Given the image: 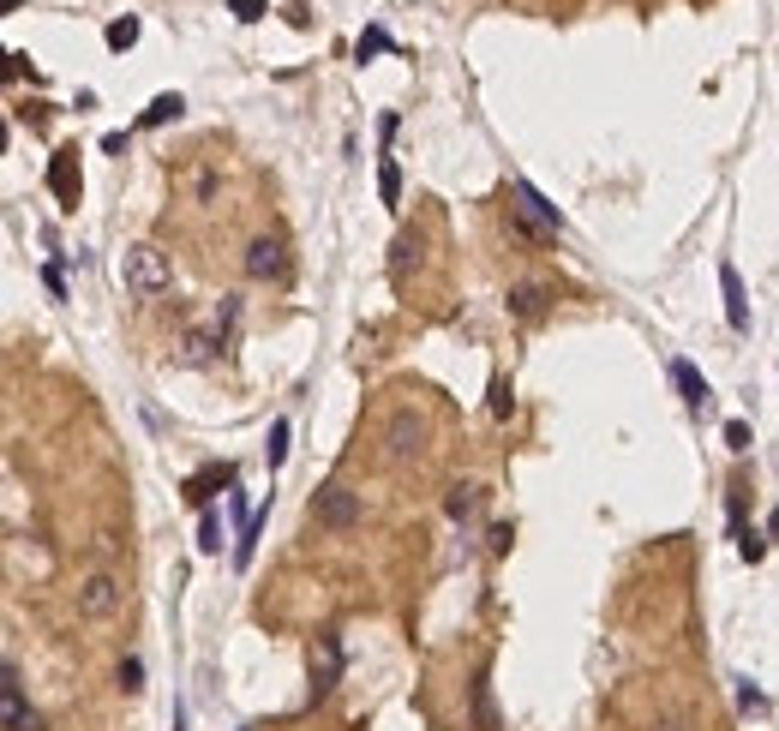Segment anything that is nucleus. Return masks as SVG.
<instances>
[{"label": "nucleus", "instance_id": "nucleus-1", "mask_svg": "<svg viewBox=\"0 0 779 731\" xmlns=\"http://www.w3.org/2000/svg\"><path fill=\"white\" fill-rule=\"evenodd\" d=\"M120 282H126L132 300H162V294L174 288V264H168L150 240H138V246H126V258H120Z\"/></svg>", "mask_w": 779, "mask_h": 731}, {"label": "nucleus", "instance_id": "nucleus-2", "mask_svg": "<svg viewBox=\"0 0 779 731\" xmlns=\"http://www.w3.org/2000/svg\"><path fill=\"white\" fill-rule=\"evenodd\" d=\"M510 198H516V204H510V222H516L528 240L552 246V240L564 234V216H558V204H546V198H540L528 180H516V186H510Z\"/></svg>", "mask_w": 779, "mask_h": 731}, {"label": "nucleus", "instance_id": "nucleus-3", "mask_svg": "<svg viewBox=\"0 0 779 731\" xmlns=\"http://www.w3.org/2000/svg\"><path fill=\"white\" fill-rule=\"evenodd\" d=\"M306 510H312V522L330 528V534H354V528H360V492H348V486H336V480L318 486Z\"/></svg>", "mask_w": 779, "mask_h": 731}, {"label": "nucleus", "instance_id": "nucleus-4", "mask_svg": "<svg viewBox=\"0 0 779 731\" xmlns=\"http://www.w3.org/2000/svg\"><path fill=\"white\" fill-rule=\"evenodd\" d=\"M72 606H78V618H114L120 612V576L114 570H90V576H78V588H72Z\"/></svg>", "mask_w": 779, "mask_h": 731}, {"label": "nucleus", "instance_id": "nucleus-5", "mask_svg": "<svg viewBox=\"0 0 779 731\" xmlns=\"http://www.w3.org/2000/svg\"><path fill=\"white\" fill-rule=\"evenodd\" d=\"M420 450H426V420H420L414 408H396L390 426H384V456H390V462H414Z\"/></svg>", "mask_w": 779, "mask_h": 731}, {"label": "nucleus", "instance_id": "nucleus-6", "mask_svg": "<svg viewBox=\"0 0 779 731\" xmlns=\"http://www.w3.org/2000/svg\"><path fill=\"white\" fill-rule=\"evenodd\" d=\"M246 276L252 282H282L288 276V240L282 234H258L246 246Z\"/></svg>", "mask_w": 779, "mask_h": 731}, {"label": "nucleus", "instance_id": "nucleus-7", "mask_svg": "<svg viewBox=\"0 0 779 731\" xmlns=\"http://www.w3.org/2000/svg\"><path fill=\"white\" fill-rule=\"evenodd\" d=\"M0 720H6V731H42V714L24 702V684H18L12 660H6V684H0Z\"/></svg>", "mask_w": 779, "mask_h": 731}, {"label": "nucleus", "instance_id": "nucleus-8", "mask_svg": "<svg viewBox=\"0 0 779 731\" xmlns=\"http://www.w3.org/2000/svg\"><path fill=\"white\" fill-rule=\"evenodd\" d=\"M720 288H726V324L738 336H750V294H744V276L732 264H720Z\"/></svg>", "mask_w": 779, "mask_h": 731}, {"label": "nucleus", "instance_id": "nucleus-9", "mask_svg": "<svg viewBox=\"0 0 779 731\" xmlns=\"http://www.w3.org/2000/svg\"><path fill=\"white\" fill-rule=\"evenodd\" d=\"M336 672H342V642H336V636H318V648H312V690L330 696V690H336Z\"/></svg>", "mask_w": 779, "mask_h": 731}, {"label": "nucleus", "instance_id": "nucleus-10", "mask_svg": "<svg viewBox=\"0 0 779 731\" xmlns=\"http://www.w3.org/2000/svg\"><path fill=\"white\" fill-rule=\"evenodd\" d=\"M672 384H678V396H684V408L690 414H702L708 402H714V390H708V378L690 366V360H672Z\"/></svg>", "mask_w": 779, "mask_h": 731}, {"label": "nucleus", "instance_id": "nucleus-11", "mask_svg": "<svg viewBox=\"0 0 779 731\" xmlns=\"http://www.w3.org/2000/svg\"><path fill=\"white\" fill-rule=\"evenodd\" d=\"M480 504H486V486H450V492H444V516H450L456 528L480 522Z\"/></svg>", "mask_w": 779, "mask_h": 731}, {"label": "nucleus", "instance_id": "nucleus-12", "mask_svg": "<svg viewBox=\"0 0 779 731\" xmlns=\"http://www.w3.org/2000/svg\"><path fill=\"white\" fill-rule=\"evenodd\" d=\"M216 348H228V342H222V336H216V324H210V330H192V336L180 342V360H186V366H210V360H216Z\"/></svg>", "mask_w": 779, "mask_h": 731}, {"label": "nucleus", "instance_id": "nucleus-13", "mask_svg": "<svg viewBox=\"0 0 779 731\" xmlns=\"http://www.w3.org/2000/svg\"><path fill=\"white\" fill-rule=\"evenodd\" d=\"M474 731H498V708H492V678L486 672H474Z\"/></svg>", "mask_w": 779, "mask_h": 731}, {"label": "nucleus", "instance_id": "nucleus-14", "mask_svg": "<svg viewBox=\"0 0 779 731\" xmlns=\"http://www.w3.org/2000/svg\"><path fill=\"white\" fill-rule=\"evenodd\" d=\"M510 312H516V318H540V312H546V288H534V282L510 288Z\"/></svg>", "mask_w": 779, "mask_h": 731}, {"label": "nucleus", "instance_id": "nucleus-15", "mask_svg": "<svg viewBox=\"0 0 779 731\" xmlns=\"http://www.w3.org/2000/svg\"><path fill=\"white\" fill-rule=\"evenodd\" d=\"M48 186L66 198V204H78V180H72V156H54V168H48Z\"/></svg>", "mask_w": 779, "mask_h": 731}, {"label": "nucleus", "instance_id": "nucleus-16", "mask_svg": "<svg viewBox=\"0 0 779 731\" xmlns=\"http://www.w3.org/2000/svg\"><path fill=\"white\" fill-rule=\"evenodd\" d=\"M378 192H384V204H390V210L402 204V168H396V156H384V162H378Z\"/></svg>", "mask_w": 779, "mask_h": 731}, {"label": "nucleus", "instance_id": "nucleus-17", "mask_svg": "<svg viewBox=\"0 0 779 731\" xmlns=\"http://www.w3.org/2000/svg\"><path fill=\"white\" fill-rule=\"evenodd\" d=\"M408 264H420V234H402L396 240V258H390V276L408 282Z\"/></svg>", "mask_w": 779, "mask_h": 731}, {"label": "nucleus", "instance_id": "nucleus-18", "mask_svg": "<svg viewBox=\"0 0 779 731\" xmlns=\"http://www.w3.org/2000/svg\"><path fill=\"white\" fill-rule=\"evenodd\" d=\"M180 108H186V102L168 90V96H156V102L144 108V126H168V120H180Z\"/></svg>", "mask_w": 779, "mask_h": 731}, {"label": "nucleus", "instance_id": "nucleus-19", "mask_svg": "<svg viewBox=\"0 0 779 731\" xmlns=\"http://www.w3.org/2000/svg\"><path fill=\"white\" fill-rule=\"evenodd\" d=\"M198 552H222V516L216 510H204V522H198Z\"/></svg>", "mask_w": 779, "mask_h": 731}, {"label": "nucleus", "instance_id": "nucleus-20", "mask_svg": "<svg viewBox=\"0 0 779 731\" xmlns=\"http://www.w3.org/2000/svg\"><path fill=\"white\" fill-rule=\"evenodd\" d=\"M138 42V18H114L108 24V48H132Z\"/></svg>", "mask_w": 779, "mask_h": 731}, {"label": "nucleus", "instance_id": "nucleus-21", "mask_svg": "<svg viewBox=\"0 0 779 731\" xmlns=\"http://www.w3.org/2000/svg\"><path fill=\"white\" fill-rule=\"evenodd\" d=\"M264 456H270V468H282V456H288V420H276V426H270V444H264Z\"/></svg>", "mask_w": 779, "mask_h": 731}, {"label": "nucleus", "instance_id": "nucleus-22", "mask_svg": "<svg viewBox=\"0 0 779 731\" xmlns=\"http://www.w3.org/2000/svg\"><path fill=\"white\" fill-rule=\"evenodd\" d=\"M120 690H126V696L144 690V660H120Z\"/></svg>", "mask_w": 779, "mask_h": 731}, {"label": "nucleus", "instance_id": "nucleus-23", "mask_svg": "<svg viewBox=\"0 0 779 731\" xmlns=\"http://www.w3.org/2000/svg\"><path fill=\"white\" fill-rule=\"evenodd\" d=\"M726 450H750V426L744 420H726Z\"/></svg>", "mask_w": 779, "mask_h": 731}, {"label": "nucleus", "instance_id": "nucleus-24", "mask_svg": "<svg viewBox=\"0 0 779 731\" xmlns=\"http://www.w3.org/2000/svg\"><path fill=\"white\" fill-rule=\"evenodd\" d=\"M738 552H744V564H762V552H768V540H756V534H744V540H738Z\"/></svg>", "mask_w": 779, "mask_h": 731}, {"label": "nucleus", "instance_id": "nucleus-25", "mask_svg": "<svg viewBox=\"0 0 779 731\" xmlns=\"http://www.w3.org/2000/svg\"><path fill=\"white\" fill-rule=\"evenodd\" d=\"M378 48H390V36H384V30H366V36H360V60L378 54Z\"/></svg>", "mask_w": 779, "mask_h": 731}, {"label": "nucleus", "instance_id": "nucleus-26", "mask_svg": "<svg viewBox=\"0 0 779 731\" xmlns=\"http://www.w3.org/2000/svg\"><path fill=\"white\" fill-rule=\"evenodd\" d=\"M492 414H498V420H504V414H510V384H504V378H498V384H492Z\"/></svg>", "mask_w": 779, "mask_h": 731}, {"label": "nucleus", "instance_id": "nucleus-27", "mask_svg": "<svg viewBox=\"0 0 779 731\" xmlns=\"http://www.w3.org/2000/svg\"><path fill=\"white\" fill-rule=\"evenodd\" d=\"M738 708H762V690H756V684H750V678H744V684H738Z\"/></svg>", "mask_w": 779, "mask_h": 731}, {"label": "nucleus", "instance_id": "nucleus-28", "mask_svg": "<svg viewBox=\"0 0 779 731\" xmlns=\"http://www.w3.org/2000/svg\"><path fill=\"white\" fill-rule=\"evenodd\" d=\"M234 12H240V18L252 24V18H264V0H234Z\"/></svg>", "mask_w": 779, "mask_h": 731}, {"label": "nucleus", "instance_id": "nucleus-29", "mask_svg": "<svg viewBox=\"0 0 779 731\" xmlns=\"http://www.w3.org/2000/svg\"><path fill=\"white\" fill-rule=\"evenodd\" d=\"M654 731H690V720H684V714H660V720H654Z\"/></svg>", "mask_w": 779, "mask_h": 731}, {"label": "nucleus", "instance_id": "nucleus-30", "mask_svg": "<svg viewBox=\"0 0 779 731\" xmlns=\"http://www.w3.org/2000/svg\"><path fill=\"white\" fill-rule=\"evenodd\" d=\"M768 534H774V540H779V510H774V516H768Z\"/></svg>", "mask_w": 779, "mask_h": 731}]
</instances>
